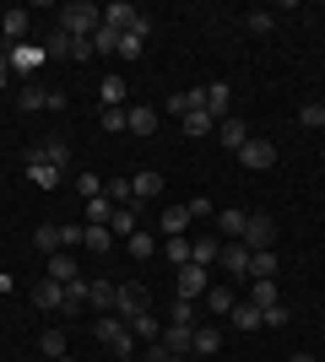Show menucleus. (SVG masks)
Masks as SVG:
<instances>
[{
	"instance_id": "1",
	"label": "nucleus",
	"mask_w": 325,
	"mask_h": 362,
	"mask_svg": "<svg viewBox=\"0 0 325 362\" xmlns=\"http://www.w3.org/2000/svg\"><path fill=\"white\" fill-rule=\"evenodd\" d=\"M98 28H103V6H93V0H71V6H60V33H71V38H93Z\"/></svg>"
},
{
	"instance_id": "2",
	"label": "nucleus",
	"mask_w": 325,
	"mask_h": 362,
	"mask_svg": "<svg viewBox=\"0 0 325 362\" xmlns=\"http://www.w3.org/2000/svg\"><path fill=\"white\" fill-rule=\"evenodd\" d=\"M93 335H98V341H103V346L114 351L120 362H130V351H136V335H130V325H125L120 314H103V319H93Z\"/></svg>"
},
{
	"instance_id": "3",
	"label": "nucleus",
	"mask_w": 325,
	"mask_h": 362,
	"mask_svg": "<svg viewBox=\"0 0 325 362\" xmlns=\"http://www.w3.org/2000/svg\"><path fill=\"white\" fill-rule=\"evenodd\" d=\"M49 65V54L38 44H11V54H6V71L11 76H22V81H33V76Z\"/></svg>"
},
{
	"instance_id": "4",
	"label": "nucleus",
	"mask_w": 325,
	"mask_h": 362,
	"mask_svg": "<svg viewBox=\"0 0 325 362\" xmlns=\"http://www.w3.org/2000/svg\"><path fill=\"white\" fill-rule=\"evenodd\" d=\"M239 243H244L249 255H261V249H277V222H271V216H249L244 233H239Z\"/></svg>"
},
{
	"instance_id": "5",
	"label": "nucleus",
	"mask_w": 325,
	"mask_h": 362,
	"mask_svg": "<svg viewBox=\"0 0 325 362\" xmlns=\"http://www.w3.org/2000/svg\"><path fill=\"white\" fill-rule=\"evenodd\" d=\"M233 157H239L249 173H266V168H277V146H271V141H244V146L233 151Z\"/></svg>"
},
{
	"instance_id": "6",
	"label": "nucleus",
	"mask_w": 325,
	"mask_h": 362,
	"mask_svg": "<svg viewBox=\"0 0 325 362\" xmlns=\"http://www.w3.org/2000/svg\"><path fill=\"white\" fill-rule=\"evenodd\" d=\"M16 108H28V114H38V108H65V98H60V92H49V87H38V81H22Z\"/></svg>"
},
{
	"instance_id": "7",
	"label": "nucleus",
	"mask_w": 325,
	"mask_h": 362,
	"mask_svg": "<svg viewBox=\"0 0 325 362\" xmlns=\"http://www.w3.org/2000/svg\"><path fill=\"white\" fill-rule=\"evenodd\" d=\"M28 163H49V168H60V173H65V163H71V141H60V136L38 141V146H28Z\"/></svg>"
},
{
	"instance_id": "8",
	"label": "nucleus",
	"mask_w": 325,
	"mask_h": 362,
	"mask_svg": "<svg viewBox=\"0 0 325 362\" xmlns=\"http://www.w3.org/2000/svg\"><path fill=\"white\" fill-rule=\"evenodd\" d=\"M173 292L190 298V303H201L206 298V265H179V271H173Z\"/></svg>"
},
{
	"instance_id": "9",
	"label": "nucleus",
	"mask_w": 325,
	"mask_h": 362,
	"mask_svg": "<svg viewBox=\"0 0 325 362\" xmlns=\"http://www.w3.org/2000/svg\"><path fill=\"white\" fill-rule=\"evenodd\" d=\"M141 308H152L147 287H141V281H120V292H114V314L130 319V314H141Z\"/></svg>"
},
{
	"instance_id": "10",
	"label": "nucleus",
	"mask_w": 325,
	"mask_h": 362,
	"mask_svg": "<svg viewBox=\"0 0 325 362\" xmlns=\"http://www.w3.org/2000/svg\"><path fill=\"white\" fill-rule=\"evenodd\" d=\"M136 22H141V6H130V0H114V6H103V28L130 33Z\"/></svg>"
},
{
	"instance_id": "11",
	"label": "nucleus",
	"mask_w": 325,
	"mask_h": 362,
	"mask_svg": "<svg viewBox=\"0 0 325 362\" xmlns=\"http://www.w3.org/2000/svg\"><path fill=\"white\" fill-rule=\"evenodd\" d=\"M130 195H136V206H147V200H163V173H157V168H141L136 179H130Z\"/></svg>"
},
{
	"instance_id": "12",
	"label": "nucleus",
	"mask_w": 325,
	"mask_h": 362,
	"mask_svg": "<svg viewBox=\"0 0 325 362\" xmlns=\"http://www.w3.org/2000/svg\"><path fill=\"white\" fill-rule=\"evenodd\" d=\"M228 325H233V330H244V335H255V330H266V314H261V308H255V303H233V314H228Z\"/></svg>"
},
{
	"instance_id": "13",
	"label": "nucleus",
	"mask_w": 325,
	"mask_h": 362,
	"mask_svg": "<svg viewBox=\"0 0 325 362\" xmlns=\"http://www.w3.org/2000/svg\"><path fill=\"white\" fill-rule=\"evenodd\" d=\"M217 265H222L228 276H239V281H249V249H244V243H222Z\"/></svg>"
},
{
	"instance_id": "14",
	"label": "nucleus",
	"mask_w": 325,
	"mask_h": 362,
	"mask_svg": "<svg viewBox=\"0 0 325 362\" xmlns=\"http://www.w3.org/2000/svg\"><path fill=\"white\" fill-rule=\"evenodd\" d=\"M125 325H130V335H136V341H147V346H157V341H163V325H157V314H152V308L130 314Z\"/></svg>"
},
{
	"instance_id": "15",
	"label": "nucleus",
	"mask_w": 325,
	"mask_h": 362,
	"mask_svg": "<svg viewBox=\"0 0 325 362\" xmlns=\"http://www.w3.org/2000/svg\"><path fill=\"white\" fill-rule=\"evenodd\" d=\"M222 351V330L217 325H195V335H190V357H217Z\"/></svg>"
},
{
	"instance_id": "16",
	"label": "nucleus",
	"mask_w": 325,
	"mask_h": 362,
	"mask_svg": "<svg viewBox=\"0 0 325 362\" xmlns=\"http://www.w3.org/2000/svg\"><path fill=\"white\" fill-rule=\"evenodd\" d=\"M0 38H6V44H28V11H22V6L0 11Z\"/></svg>"
},
{
	"instance_id": "17",
	"label": "nucleus",
	"mask_w": 325,
	"mask_h": 362,
	"mask_svg": "<svg viewBox=\"0 0 325 362\" xmlns=\"http://www.w3.org/2000/svg\"><path fill=\"white\" fill-rule=\"evenodd\" d=\"M173 114V119H185V114H195V108H206V87H190V92H173L169 103H163Z\"/></svg>"
},
{
	"instance_id": "18",
	"label": "nucleus",
	"mask_w": 325,
	"mask_h": 362,
	"mask_svg": "<svg viewBox=\"0 0 325 362\" xmlns=\"http://www.w3.org/2000/svg\"><path fill=\"white\" fill-rule=\"evenodd\" d=\"M228 108H233V87H228V81H212V87H206V114L222 124V119H228Z\"/></svg>"
},
{
	"instance_id": "19",
	"label": "nucleus",
	"mask_w": 325,
	"mask_h": 362,
	"mask_svg": "<svg viewBox=\"0 0 325 362\" xmlns=\"http://www.w3.org/2000/svg\"><path fill=\"white\" fill-rule=\"evenodd\" d=\"M33 303H38L44 314H60V303H65V287L44 276V281H33Z\"/></svg>"
},
{
	"instance_id": "20",
	"label": "nucleus",
	"mask_w": 325,
	"mask_h": 362,
	"mask_svg": "<svg viewBox=\"0 0 325 362\" xmlns=\"http://www.w3.org/2000/svg\"><path fill=\"white\" fill-rule=\"evenodd\" d=\"M114 281L108 276H98V281H87V308H98V314H114Z\"/></svg>"
},
{
	"instance_id": "21",
	"label": "nucleus",
	"mask_w": 325,
	"mask_h": 362,
	"mask_svg": "<svg viewBox=\"0 0 325 362\" xmlns=\"http://www.w3.org/2000/svg\"><path fill=\"white\" fill-rule=\"evenodd\" d=\"M217 255H222V238H212V233H206V238H190V265H206V271H212Z\"/></svg>"
},
{
	"instance_id": "22",
	"label": "nucleus",
	"mask_w": 325,
	"mask_h": 362,
	"mask_svg": "<svg viewBox=\"0 0 325 362\" xmlns=\"http://www.w3.org/2000/svg\"><path fill=\"white\" fill-rule=\"evenodd\" d=\"M190 335H195V325H169L157 346H163V351H173V357H190Z\"/></svg>"
},
{
	"instance_id": "23",
	"label": "nucleus",
	"mask_w": 325,
	"mask_h": 362,
	"mask_svg": "<svg viewBox=\"0 0 325 362\" xmlns=\"http://www.w3.org/2000/svg\"><path fill=\"white\" fill-rule=\"evenodd\" d=\"M141 227V206L130 200V206H114V222H108V233H120V238H130Z\"/></svg>"
},
{
	"instance_id": "24",
	"label": "nucleus",
	"mask_w": 325,
	"mask_h": 362,
	"mask_svg": "<svg viewBox=\"0 0 325 362\" xmlns=\"http://www.w3.org/2000/svg\"><path fill=\"white\" fill-rule=\"evenodd\" d=\"M125 130H130V136H152L157 130V108H125Z\"/></svg>"
},
{
	"instance_id": "25",
	"label": "nucleus",
	"mask_w": 325,
	"mask_h": 362,
	"mask_svg": "<svg viewBox=\"0 0 325 362\" xmlns=\"http://www.w3.org/2000/svg\"><path fill=\"white\" fill-rule=\"evenodd\" d=\"M249 281H277V249L249 255Z\"/></svg>"
},
{
	"instance_id": "26",
	"label": "nucleus",
	"mask_w": 325,
	"mask_h": 362,
	"mask_svg": "<svg viewBox=\"0 0 325 362\" xmlns=\"http://www.w3.org/2000/svg\"><path fill=\"white\" fill-rule=\"evenodd\" d=\"M49 281H76V255L71 249H60V255H49Z\"/></svg>"
},
{
	"instance_id": "27",
	"label": "nucleus",
	"mask_w": 325,
	"mask_h": 362,
	"mask_svg": "<svg viewBox=\"0 0 325 362\" xmlns=\"http://www.w3.org/2000/svg\"><path fill=\"white\" fill-rule=\"evenodd\" d=\"M33 249H44V255H60V249H65V227L44 222L38 233H33Z\"/></svg>"
},
{
	"instance_id": "28",
	"label": "nucleus",
	"mask_w": 325,
	"mask_h": 362,
	"mask_svg": "<svg viewBox=\"0 0 325 362\" xmlns=\"http://www.w3.org/2000/svg\"><path fill=\"white\" fill-rule=\"evenodd\" d=\"M217 141H222V146H228V151H239V146H244V141H249L244 119H233V114H228V119L217 124Z\"/></svg>"
},
{
	"instance_id": "29",
	"label": "nucleus",
	"mask_w": 325,
	"mask_h": 362,
	"mask_svg": "<svg viewBox=\"0 0 325 362\" xmlns=\"http://www.w3.org/2000/svg\"><path fill=\"white\" fill-rule=\"evenodd\" d=\"M244 222H249V211H233V206H228V211H217V233H222V238H228V243H239V233H244Z\"/></svg>"
},
{
	"instance_id": "30",
	"label": "nucleus",
	"mask_w": 325,
	"mask_h": 362,
	"mask_svg": "<svg viewBox=\"0 0 325 362\" xmlns=\"http://www.w3.org/2000/svg\"><path fill=\"white\" fill-rule=\"evenodd\" d=\"M233 287H206V314H217V319H228L233 314Z\"/></svg>"
},
{
	"instance_id": "31",
	"label": "nucleus",
	"mask_w": 325,
	"mask_h": 362,
	"mask_svg": "<svg viewBox=\"0 0 325 362\" xmlns=\"http://www.w3.org/2000/svg\"><path fill=\"white\" fill-rule=\"evenodd\" d=\"M98 98H103V108H125V76H103Z\"/></svg>"
},
{
	"instance_id": "32",
	"label": "nucleus",
	"mask_w": 325,
	"mask_h": 362,
	"mask_svg": "<svg viewBox=\"0 0 325 362\" xmlns=\"http://www.w3.org/2000/svg\"><path fill=\"white\" fill-rule=\"evenodd\" d=\"M81 249L108 255V249H114V233H108V227H81Z\"/></svg>"
},
{
	"instance_id": "33",
	"label": "nucleus",
	"mask_w": 325,
	"mask_h": 362,
	"mask_svg": "<svg viewBox=\"0 0 325 362\" xmlns=\"http://www.w3.org/2000/svg\"><path fill=\"white\" fill-rule=\"evenodd\" d=\"M125 249H130V259H152V255H157V238H152V233H141V227H136V233L125 238Z\"/></svg>"
},
{
	"instance_id": "34",
	"label": "nucleus",
	"mask_w": 325,
	"mask_h": 362,
	"mask_svg": "<svg viewBox=\"0 0 325 362\" xmlns=\"http://www.w3.org/2000/svg\"><path fill=\"white\" fill-rule=\"evenodd\" d=\"M108 222H114V200H108V195L87 200V227H108Z\"/></svg>"
},
{
	"instance_id": "35",
	"label": "nucleus",
	"mask_w": 325,
	"mask_h": 362,
	"mask_svg": "<svg viewBox=\"0 0 325 362\" xmlns=\"http://www.w3.org/2000/svg\"><path fill=\"white\" fill-rule=\"evenodd\" d=\"M179 124H185V136H212V130H217V119H212V114H206V108H195V114H185V119H179Z\"/></svg>"
},
{
	"instance_id": "36",
	"label": "nucleus",
	"mask_w": 325,
	"mask_h": 362,
	"mask_svg": "<svg viewBox=\"0 0 325 362\" xmlns=\"http://www.w3.org/2000/svg\"><path fill=\"white\" fill-rule=\"evenodd\" d=\"M185 227H190V211H185V206H169V211H163V238H179Z\"/></svg>"
},
{
	"instance_id": "37",
	"label": "nucleus",
	"mask_w": 325,
	"mask_h": 362,
	"mask_svg": "<svg viewBox=\"0 0 325 362\" xmlns=\"http://www.w3.org/2000/svg\"><path fill=\"white\" fill-rule=\"evenodd\" d=\"M38 351H44L49 362H55V357H65V330H60V325H55V330H44V335H38Z\"/></svg>"
},
{
	"instance_id": "38",
	"label": "nucleus",
	"mask_w": 325,
	"mask_h": 362,
	"mask_svg": "<svg viewBox=\"0 0 325 362\" xmlns=\"http://www.w3.org/2000/svg\"><path fill=\"white\" fill-rule=\"evenodd\" d=\"M76 308H87V281H65V303H60V314H76Z\"/></svg>"
},
{
	"instance_id": "39",
	"label": "nucleus",
	"mask_w": 325,
	"mask_h": 362,
	"mask_svg": "<svg viewBox=\"0 0 325 362\" xmlns=\"http://www.w3.org/2000/svg\"><path fill=\"white\" fill-rule=\"evenodd\" d=\"M28 179L38 184V189H55V184H60V168H49V163H28Z\"/></svg>"
},
{
	"instance_id": "40",
	"label": "nucleus",
	"mask_w": 325,
	"mask_h": 362,
	"mask_svg": "<svg viewBox=\"0 0 325 362\" xmlns=\"http://www.w3.org/2000/svg\"><path fill=\"white\" fill-rule=\"evenodd\" d=\"M249 303H255V308H271V303H282V298H277V281H249Z\"/></svg>"
},
{
	"instance_id": "41",
	"label": "nucleus",
	"mask_w": 325,
	"mask_h": 362,
	"mask_svg": "<svg viewBox=\"0 0 325 362\" xmlns=\"http://www.w3.org/2000/svg\"><path fill=\"white\" fill-rule=\"evenodd\" d=\"M163 255L173 259V271H179V265H190V238H185V233H179V238H163Z\"/></svg>"
},
{
	"instance_id": "42",
	"label": "nucleus",
	"mask_w": 325,
	"mask_h": 362,
	"mask_svg": "<svg viewBox=\"0 0 325 362\" xmlns=\"http://www.w3.org/2000/svg\"><path fill=\"white\" fill-rule=\"evenodd\" d=\"M93 54H120V33H114V28H98L93 33Z\"/></svg>"
},
{
	"instance_id": "43",
	"label": "nucleus",
	"mask_w": 325,
	"mask_h": 362,
	"mask_svg": "<svg viewBox=\"0 0 325 362\" xmlns=\"http://www.w3.org/2000/svg\"><path fill=\"white\" fill-rule=\"evenodd\" d=\"M298 124H304V130H320V124H325V103H320V98L298 108Z\"/></svg>"
},
{
	"instance_id": "44",
	"label": "nucleus",
	"mask_w": 325,
	"mask_h": 362,
	"mask_svg": "<svg viewBox=\"0 0 325 362\" xmlns=\"http://www.w3.org/2000/svg\"><path fill=\"white\" fill-rule=\"evenodd\" d=\"M44 54H49V60H71V33H49Z\"/></svg>"
},
{
	"instance_id": "45",
	"label": "nucleus",
	"mask_w": 325,
	"mask_h": 362,
	"mask_svg": "<svg viewBox=\"0 0 325 362\" xmlns=\"http://www.w3.org/2000/svg\"><path fill=\"white\" fill-rule=\"evenodd\" d=\"M244 28L255 33V38H266V33L277 28V16H271V11H249V16H244Z\"/></svg>"
},
{
	"instance_id": "46",
	"label": "nucleus",
	"mask_w": 325,
	"mask_h": 362,
	"mask_svg": "<svg viewBox=\"0 0 325 362\" xmlns=\"http://www.w3.org/2000/svg\"><path fill=\"white\" fill-rule=\"evenodd\" d=\"M141 49H147L141 33H120V60H141Z\"/></svg>"
},
{
	"instance_id": "47",
	"label": "nucleus",
	"mask_w": 325,
	"mask_h": 362,
	"mask_svg": "<svg viewBox=\"0 0 325 362\" xmlns=\"http://www.w3.org/2000/svg\"><path fill=\"white\" fill-rule=\"evenodd\" d=\"M169 325H195V303H190V298H173V308H169Z\"/></svg>"
},
{
	"instance_id": "48",
	"label": "nucleus",
	"mask_w": 325,
	"mask_h": 362,
	"mask_svg": "<svg viewBox=\"0 0 325 362\" xmlns=\"http://www.w3.org/2000/svg\"><path fill=\"white\" fill-rule=\"evenodd\" d=\"M76 195L81 200H98V195H103V179H98V173H76Z\"/></svg>"
},
{
	"instance_id": "49",
	"label": "nucleus",
	"mask_w": 325,
	"mask_h": 362,
	"mask_svg": "<svg viewBox=\"0 0 325 362\" xmlns=\"http://www.w3.org/2000/svg\"><path fill=\"white\" fill-rule=\"evenodd\" d=\"M261 314H266V325H271V330L293 325V308H287V303H271V308H261Z\"/></svg>"
},
{
	"instance_id": "50",
	"label": "nucleus",
	"mask_w": 325,
	"mask_h": 362,
	"mask_svg": "<svg viewBox=\"0 0 325 362\" xmlns=\"http://www.w3.org/2000/svg\"><path fill=\"white\" fill-rule=\"evenodd\" d=\"M103 195L114 200V206H130V200H136V195H130V179H114V184H103Z\"/></svg>"
},
{
	"instance_id": "51",
	"label": "nucleus",
	"mask_w": 325,
	"mask_h": 362,
	"mask_svg": "<svg viewBox=\"0 0 325 362\" xmlns=\"http://www.w3.org/2000/svg\"><path fill=\"white\" fill-rule=\"evenodd\" d=\"M98 124H103L108 136H120V130H125V108H103V114H98Z\"/></svg>"
},
{
	"instance_id": "52",
	"label": "nucleus",
	"mask_w": 325,
	"mask_h": 362,
	"mask_svg": "<svg viewBox=\"0 0 325 362\" xmlns=\"http://www.w3.org/2000/svg\"><path fill=\"white\" fill-rule=\"evenodd\" d=\"M71 60H93V38H71Z\"/></svg>"
},
{
	"instance_id": "53",
	"label": "nucleus",
	"mask_w": 325,
	"mask_h": 362,
	"mask_svg": "<svg viewBox=\"0 0 325 362\" xmlns=\"http://www.w3.org/2000/svg\"><path fill=\"white\" fill-rule=\"evenodd\" d=\"M185 211H190V222H195V216H212V200L195 195V200H185Z\"/></svg>"
},
{
	"instance_id": "54",
	"label": "nucleus",
	"mask_w": 325,
	"mask_h": 362,
	"mask_svg": "<svg viewBox=\"0 0 325 362\" xmlns=\"http://www.w3.org/2000/svg\"><path fill=\"white\" fill-rule=\"evenodd\" d=\"M157 362H190V357H173V351H163V346H157Z\"/></svg>"
},
{
	"instance_id": "55",
	"label": "nucleus",
	"mask_w": 325,
	"mask_h": 362,
	"mask_svg": "<svg viewBox=\"0 0 325 362\" xmlns=\"http://www.w3.org/2000/svg\"><path fill=\"white\" fill-rule=\"evenodd\" d=\"M293 362H320V357H314V351H298V357Z\"/></svg>"
},
{
	"instance_id": "56",
	"label": "nucleus",
	"mask_w": 325,
	"mask_h": 362,
	"mask_svg": "<svg viewBox=\"0 0 325 362\" xmlns=\"http://www.w3.org/2000/svg\"><path fill=\"white\" fill-rule=\"evenodd\" d=\"M0 87H11V71H6V65H0Z\"/></svg>"
},
{
	"instance_id": "57",
	"label": "nucleus",
	"mask_w": 325,
	"mask_h": 362,
	"mask_svg": "<svg viewBox=\"0 0 325 362\" xmlns=\"http://www.w3.org/2000/svg\"><path fill=\"white\" fill-rule=\"evenodd\" d=\"M55 362H76V357H71V351H65V357H55Z\"/></svg>"
},
{
	"instance_id": "58",
	"label": "nucleus",
	"mask_w": 325,
	"mask_h": 362,
	"mask_svg": "<svg viewBox=\"0 0 325 362\" xmlns=\"http://www.w3.org/2000/svg\"><path fill=\"white\" fill-rule=\"evenodd\" d=\"M320 103H325V98H320Z\"/></svg>"
}]
</instances>
